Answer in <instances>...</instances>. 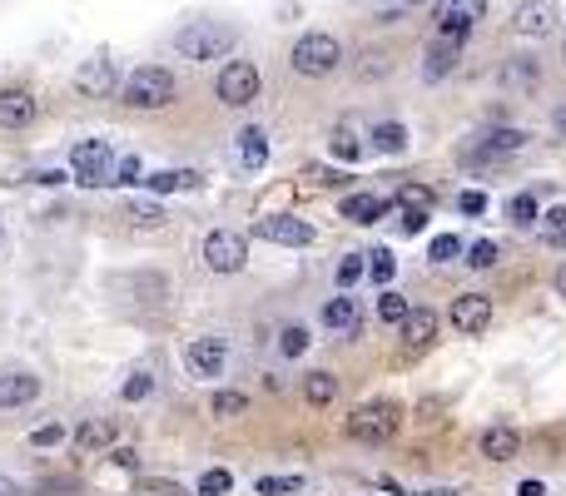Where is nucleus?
Returning <instances> with one entry per match:
<instances>
[{
	"label": "nucleus",
	"instance_id": "nucleus-1",
	"mask_svg": "<svg viewBox=\"0 0 566 496\" xmlns=\"http://www.w3.org/2000/svg\"><path fill=\"white\" fill-rule=\"evenodd\" d=\"M169 45H174V55H184L194 65H209V60H224L239 45V30L224 25V20H189L169 35Z\"/></svg>",
	"mask_w": 566,
	"mask_h": 496
},
{
	"label": "nucleus",
	"instance_id": "nucleus-2",
	"mask_svg": "<svg viewBox=\"0 0 566 496\" xmlns=\"http://www.w3.org/2000/svg\"><path fill=\"white\" fill-rule=\"evenodd\" d=\"M288 65H293V75H303V80H328V75L343 65V45H338V35H328V30H303V35L293 40V50H288Z\"/></svg>",
	"mask_w": 566,
	"mask_h": 496
},
{
	"label": "nucleus",
	"instance_id": "nucleus-3",
	"mask_svg": "<svg viewBox=\"0 0 566 496\" xmlns=\"http://www.w3.org/2000/svg\"><path fill=\"white\" fill-rule=\"evenodd\" d=\"M120 100L125 110H164L179 100V80L164 70V65H140L125 85H120Z\"/></svg>",
	"mask_w": 566,
	"mask_h": 496
},
{
	"label": "nucleus",
	"instance_id": "nucleus-4",
	"mask_svg": "<svg viewBox=\"0 0 566 496\" xmlns=\"http://www.w3.org/2000/svg\"><path fill=\"white\" fill-rule=\"evenodd\" d=\"M259 90H264V75H259L254 60H229L214 80V95H219L224 110H249L259 100Z\"/></svg>",
	"mask_w": 566,
	"mask_h": 496
},
{
	"label": "nucleus",
	"instance_id": "nucleus-5",
	"mask_svg": "<svg viewBox=\"0 0 566 496\" xmlns=\"http://www.w3.org/2000/svg\"><path fill=\"white\" fill-rule=\"evenodd\" d=\"M70 179L85 184V189L110 184L115 179V149H110V139H80L70 149Z\"/></svg>",
	"mask_w": 566,
	"mask_h": 496
},
{
	"label": "nucleus",
	"instance_id": "nucleus-6",
	"mask_svg": "<svg viewBox=\"0 0 566 496\" xmlns=\"http://www.w3.org/2000/svg\"><path fill=\"white\" fill-rule=\"evenodd\" d=\"M398 422H403V407L398 402H368V407H358L348 422H343V432L353 437V442H388L393 432H398Z\"/></svg>",
	"mask_w": 566,
	"mask_h": 496
},
{
	"label": "nucleus",
	"instance_id": "nucleus-7",
	"mask_svg": "<svg viewBox=\"0 0 566 496\" xmlns=\"http://www.w3.org/2000/svg\"><path fill=\"white\" fill-rule=\"evenodd\" d=\"M70 85H75L80 100H110L120 90V65L110 55H90V60H80V70L70 75Z\"/></svg>",
	"mask_w": 566,
	"mask_h": 496
},
{
	"label": "nucleus",
	"instance_id": "nucleus-8",
	"mask_svg": "<svg viewBox=\"0 0 566 496\" xmlns=\"http://www.w3.org/2000/svg\"><path fill=\"white\" fill-rule=\"evenodd\" d=\"M249 263V239L234 229H214L204 234V268L209 273H239Z\"/></svg>",
	"mask_w": 566,
	"mask_h": 496
},
{
	"label": "nucleus",
	"instance_id": "nucleus-9",
	"mask_svg": "<svg viewBox=\"0 0 566 496\" xmlns=\"http://www.w3.org/2000/svg\"><path fill=\"white\" fill-rule=\"evenodd\" d=\"M557 20H562V5H557V0H517V10H512V35L542 40V35L557 30Z\"/></svg>",
	"mask_w": 566,
	"mask_h": 496
},
{
	"label": "nucleus",
	"instance_id": "nucleus-10",
	"mask_svg": "<svg viewBox=\"0 0 566 496\" xmlns=\"http://www.w3.org/2000/svg\"><path fill=\"white\" fill-rule=\"evenodd\" d=\"M447 323H452L462 338H477V333H487V328H492V298H487V293H462V298H452V308H447Z\"/></svg>",
	"mask_w": 566,
	"mask_h": 496
},
{
	"label": "nucleus",
	"instance_id": "nucleus-11",
	"mask_svg": "<svg viewBox=\"0 0 566 496\" xmlns=\"http://www.w3.org/2000/svg\"><path fill=\"white\" fill-rule=\"evenodd\" d=\"M254 239L283 244V248H308L313 244V224H303V219H293V214H264V219L254 224Z\"/></svg>",
	"mask_w": 566,
	"mask_h": 496
},
{
	"label": "nucleus",
	"instance_id": "nucleus-12",
	"mask_svg": "<svg viewBox=\"0 0 566 496\" xmlns=\"http://www.w3.org/2000/svg\"><path fill=\"white\" fill-rule=\"evenodd\" d=\"M462 45H467V35L437 30V40L427 45V55H423V80H442V75H452L457 60H462Z\"/></svg>",
	"mask_w": 566,
	"mask_h": 496
},
{
	"label": "nucleus",
	"instance_id": "nucleus-13",
	"mask_svg": "<svg viewBox=\"0 0 566 496\" xmlns=\"http://www.w3.org/2000/svg\"><path fill=\"white\" fill-rule=\"evenodd\" d=\"M224 363H229V343L224 338H194L184 348V368L194 372V377H219Z\"/></svg>",
	"mask_w": 566,
	"mask_h": 496
},
{
	"label": "nucleus",
	"instance_id": "nucleus-14",
	"mask_svg": "<svg viewBox=\"0 0 566 496\" xmlns=\"http://www.w3.org/2000/svg\"><path fill=\"white\" fill-rule=\"evenodd\" d=\"M437 30H452V35H472V25L487 15V0H437Z\"/></svg>",
	"mask_w": 566,
	"mask_h": 496
},
{
	"label": "nucleus",
	"instance_id": "nucleus-15",
	"mask_svg": "<svg viewBox=\"0 0 566 496\" xmlns=\"http://www.w3.org/2000/svg\"><path fill=\"white\" fill-rule=\"evenodd\" d=\"M35 115H40V100L30 90H20V85L0 90V129H30Z\"/></svg>",
	"mask_w": 566,
	"mask_h": 496
},
{
	"label": "nucleus",
	"instance_id": "nucleus-16",
	"mask_svg": "<svg viewBox=\"0 0 566 496\" xmlns=\"http://www.w3.org/2000/svg\"><path fill=\"white\" fill-rule=\"evenodd\" d=\"M502 90H512V95H537V90H542V60L512 55V60L502 65Z\"/></svg>",
	"mask_w": 566,
	"mask_h": 496
},
{
	"label": "nucleus",
	"instance_id": "nucleus-17",
	"mask_svg": "<svg viewBox=\"0 0 566 496\" xmlns=\"http://www.w3.org/2000/svg\"><path fill=\"white\" fill-rule=\"evenodd\" d=\"M517 149H527L522 129H492V134H482L477 149H467V159H502V154H517Z\"/></svg>",
	"mask_w": 566,
	"mask_h": 496
},
{
	"label": "nucleus",
	"instance_id": "nucleus-18",
	"mask_svg": "<svg viewBox=\"0 0 566 496\" xmlns=\"http://www.w3.org/2000/svg\"><path fill=\"white\" fill-rule=\"evenodd\" d=\"M234 149H239V164H244V169H264V164H269V134H264L259 124H244V129L234 134Z\"/></svg>",
	"mask_w": 566,
	"mask_h": 496
},
{
	"label": "nucleus",
	"instance_id": "nucleus-19",
	"mask_svg": "<svg viewBox=\"0 0 566 496\" xmlns=\"http://www.w3.org/2000/svg\"><path fill=\"white\" fill-rule=\"evenodd\" d=\"M477 447H482L487 462H512V457L522 452V432H517V427H487Z\"/></svg>",
	"mask_w": 566,
	"mask_h": 496
},
{
	"label": "nucleus",
	"instance_id": "nucleus-20",
	"mask_svg": "<svg viewBox=\"0 0 566 496\" xmlns=\"http://www.w3.org/2000/svg\"><path fill=\"white\" fill-rule=\"evenodd\" d=\"M40 397V377L35 372H0V407H25Z\"/></svg>",
	"mask_w": 566,
	"mask_h": 496
},
{
	"label": "nucleus",
	"instance_id": "nucleus-21",
	"mask_svg": "<svg viewBox=\"0 0 566 496\" xmlns=\"http://www.w3.org/2000/svg\"><path fill=\"white\" fill-rule=\"evenodd\" d=\"M388 214V199L383 194H348L343 199V219L348 224H378Z\"/></svg>",
	"mask_w": 566,
	"mask_h": 496
},
{
	"label": "nucleus",
	"instance_id": "nucleus-22",
	"mask_svg": "<svg viewBox=\"0 0 566 496\" xmlns=\"http://www.w3.org/2000/svg\"><path fill=\"white\" fill-rule=\"evenodd\" d=\"M403 338H408V348H427V343L437 338V313H432V308H408Z\"/></svg>",
	"mask_w": 566,
	"mask_h": 496
},
{
	"label": "nucleus",
	"instance_id": "nucleus-23",
	"mask_svg": "<svg viewBox=\"0 0 566 496\" xmlns=\"http://www.w3.org/2000/svg\"><path fill=\"white\" fill-rule=\"evenodd\" d=\"M323 323L333 328V333H358V303L348 298V293H338V298H328V308H323Z\"/></svg>",
	"mask_w": 566,
	"mask_h": 496
},
{
	"label": "nucleus",
	"instance_id": "nucleus-24",
	"mask_svg": "<svg viewBox=\"0 0 566 496\" xmlns=\"http://www.w3.org/2000/svg\"><path fill=\"white\" fill-rule=\"evenodd\" d=\"M194 184H199V174H189V169H159V174L144 179L149 194H179V189H194Z\"/></svg>",
	"mask_w": 566,
	"mask_h": 496
},
{
	"label": "nucleus",
	"instance_id": "nucleus-25",
	"mask_svg": "<svg viewBox=\"0 0 566 496\" xmlns=\"http://www.w3.org/2000/svg\"><path fill=\"white\" fill-rule=\"evenodd\" d=\"M408 144H413V134H408L398 120H388V124L373 129V149H378V154H408Z\"/></svg>",
	"mask_w": 566,
	"mask_h": 496
},
{
	"label": "nucleus",
	"instance_id": "nucleus-26",
	"mask_svg": "<svg viewBox=\"0 0 566 496\" xmlns=\"http://www.w3.org/2000/svg\"><path fill=\"white\" fill-rule=\"evenodd\" d=\"M303 397H308V407H328L338 397V377L333 372H308L303 377Z\"/></svg>",
	"mask_w": 566,
	"mask_h": 496
},
{
	"label": "nucleus",
	"instance_id": "nucleus-27",
	"mask_svg": "<svg viewBox=\"0 0 566 496\" xmlns=\"http://www.w3.org/2000/svg\"><path fill=\"white\" fill-rule=\"evenodd\" d=\"M388 70H393V60H388V55H378V50H363V55L353 60V75H358L363 85H378V80H388Z\"/></svg>",
	"mask_w": 566,
	"mask_h": 496
},
{
	"label": "nucleus",
	"instance_id": "nucleus-28",
	"mask_svg": "<svg viewBox=\"0 0 566 496\" xmlns=\"http://www.w3.org/2000/svg\"><path fill=\"white\" fill-rule=\"evenodd\" d=\"M393 204H403V209H413V214H427V209L437 204V194H432L427 184H413V179H403V184H398V194H393Z\"/></svg>",
	"mask_w": 566,
	"mask_h": 496
},
{
	"label": "nucleus",
	"instance_id": "nucleus-29",
	"mask_svg": "<svg viewBox=\"0 0 566 496\" xmlns=\"http://www.w3.org/2000/svg\"><path fill=\"white\" fill-rule=\"evenodd\" d=\"M254 492L259 496H298L303 492V477H298V472H274V477H259Z\"/></svg>",
	"mask_w": 566,
	"mask_h": 496
},
{
	"label": "nucleus",
	"instance_id": "nucleus-30",
	"mask_svg": "<svg viewBox=\"0 0 566 496\" xmlns=\"http://www.w3.org/2000/svg\"><path fill=\"white\" fill-rule=\"evenodd\" d=\"M110 437H115V427H110L105 417H90V422L75 432V442H80L85 452H100V447H110Z\"/></svg>",
	"mask_w": 566,
	"mask_h": 496
},
{
	"label": "nucleus",
	"instance_id": "nucleus-31",
	"mask_svg": "<svg viewBox=\"0 0 566 496\" xmlns=\"http://www.w3.org/2000/svg\"><path fill=\"white\" fill-rule=\"evenodd\" d=\"M403 318H408V298L398 288H383L378 293V323H398L403 328Z\"/></svg>",
	"mask_w": 566,
	"mask_h": 496
},
{
	"label": "nucleus",
	"instance_id": "nucleus-32",
	"mask_svg": "<svg viewBox=\"0 0 566 496\" xmlns=\"http://www.w3.org/2000/svg\"><path fill=\"white\" fill-rule=\"evenodd\" d=\"M125 219H130L135 229H164V209H159V204H144V199H130V204H125Z\"/></svg>",
	"mask_w": 566,
	"mask_h": 496
},
{
	"label": "nucleus",
	"instance_id": "nucleus-33",
	"mask_svg": "<svg viewBox=\"0 0 566 496\" xmlns=\"http://www.w3.org/2000/svg\"><path fill=\"white\" fill-rule=\"evenodd\" d=\"M368 273H373V283H378V288H388V283H393V273H398V258H393L388 248H373V253H368Z\"/></svg>",
	"mask_w": 566,
	"mask_h": 496
},
{
	"label": "nucleus",
	"instance_id": "nucleus-34",
	"mask_svg": "<svg viewBox=\"0 0 566 496\" xmlns=\"http://www.w3.org/2000/svg\"><path fill=\"white\" fill-rule=\"evenodd\" d=\"M308 343H313V338H308V328H298V323H288V328L279 333V353H283V358H303V353H308Z\"/></svg>",
	"mask_w": 566,
	"mask_h": 496
},
{
	"label": "nucleus",
	"instance_id": "nucleus-35",
	"mask_svg": "<svg viewBox=\"0 0 566 496\" xmlns=\"http://www.w3.org/2000/svg\"><path fill=\"white\" fill-rule=\"evenodd\" d=\"M368 273V263H363V253H343L338 258V268H333V278H338V288H353L358 278Z\"/></svg>",
	"mask_w": 566,
	"mask_h": 496
},
{
	"label": "nucleus",
	"instance_id": "nucleus-36",
	"mask_svg": "<svg viewBox=\"0 0 566 496\" xmlns=\"http://www.w3.org/2000/svg\"><path fill=\"white\" fill-rule=\"evenodd\" d=\"M234 492V472H224V467H209L204 477H199V496H229Z\"/></svg>",
	"mask_w": 566,
	"mask_h": 496
},
{
	"label": "nucleus",
	"instance_id": "nucleus-37",
	"mask_svg": "<svg viewBox=\"0 0 566 496\" xmlns=\"http://www.w3.org/2000/svg\"><path fill=\"white\" fill-rule=\"evenodd\" d=\"M244 407H249L244 392H214V397H209V412H214V417H239Z\"/></svg>",
	"mask_w": 566,
	"mask_h": 496
},
{
	"label": "nucleus",
	"instance_id": "nucleus-38",
	"mask_svg": "<svg viewBox=\"0 0 566 496\" xmlns=\"http://www.w3.org/2000/svg\"><path fill=\"white\" fill-rule=\"evenodd\" d=\"M457 253H462V239H457V234H437V239L427 244V258H432V263H452Z\"/></svg>",
	"mask_w": 566,
	"mask_h": 496
},
{
	"label": "nucleus",
	"instance_id": "nucleus-39",
	"mask_svg": "<svg viewBox=\"0 0 566 496\" xmlns=\"http://www.w3.org/2000/svg\"><path fill=\"white\" fill-rule=\"evenodd\" d=\"M149 392H154V372H149V368H144V372H130V382L120 387V397H125V402H144Z\"/></svg>",
	"mask_w": 566,
	"mask_h": 496
},
{
	"label": "nucleus",
	"instance_id": "nucleus-40",
	"mask_svg": "<svg viewBox=\"0 0 566 496\" xmlns=\"http://www.w3.org/2000/svg\"><path fill=\"white\" fill-rule=\"evenodd\" d=\"M328 149H333L338 159H358V149H363V144H358V134H353V129H333Z\"/></svg>",
	"mask_w": 566,
	"mask_h": 496
},
{
	"label": "nucleus",
	"instance_id": "nucleus-41",
	"mask_svg": "<svg viewBox=\"0 0 566 496\" xmlns=\"http://www.w3.org/2000/svg\"><path fill=\"white\" fill-rule=\"evenodd\" d=\"M462 258H467V268H492V263H497V244H492V239H477Z\"/></svg>",
	"mask_w": 566,
	"mask_h": 496
},
{
	"label": "nucleus",
	"instance_id": "nucleus-42",
	"mask_svg": "<svg viewBox=\"0 0 566 496\" xmlns=\"http://www.w3.org/2000/svg\"><path fill=\"white\" fill-rule=\"evenodd\" d=\"M140 174H144L140 154H125V159H120V164H115V179H110V184H144Z\"/></svg>",
	"mask_w": 566,
	"mask_h": 496
},
{
	"label": "nucleus",
	"instance_id": "nucleus-43",
	"mask_svg": "<svg viewBox=\"0 0 566 496\" xmlns=\"http://www.w3.org/2000/svg\"><path fill=\"white\" fill-rule=\"evenodd\" d=\"M512 219H517V224H537V199H532V194H517V199H512Z\"/></svg>",
	"mask_w": 566,
	"mask_h": 496
},
{
	"label": "nucleus",
	"instance_id": "nucleus-44",
	"mask_svg": "<svg viewBox=\"0 0 566 496\" xmlns=\"http://www.w3.org/2000/svg\"><path fill=\"white\" fill-rule=\"evenodd\" d=\"M30 442H35V447H55V442H65V427H60V422L35 427V432H30Z\"/></svg>",
	"mask_w": 566,
	"mask_h": 496
},
{
	"label": "nucleus",
	"instance_id": "nucleus-45",
	"mask_svg": "<svg viewBox=\"0 0 566 496\" xmlns=\"http://www.w3.org/2000/svg\"><path fill=\"white\" fill-rule=\"evenodd\" d=\"M547 229H552L557 244H566V209H552V214H547Z\"/></svg>",
	"mask_w": 566,
	"mask_h": 496
},
{
	"label": "nucleus",
	"instance_id": "nucleus-46",
	"mask_svg": "<svg viewBox=\"0 0 566 496\" xmlns=\"http://www.w3.org/2000/svg\"><path fill=\"white\" fill-rule=\"evenodd\" d=\"M144 492H154V496H189L184 487H174V482H154V477H144Z\"/></svg>",
	"mask_w": 566,
	"mask_h": 496
},
{
	"label": "nucleus",
	"instance_id": "nucleus-47",
	"mask_svg": "<svg viewBox=\"0 0 566 496\" xmlns=\"http://www.w3.org/2000/svg\"><path fill=\"white\" fill-rule=\"evenodd\" d=\"M482 209H487V199H482L477 189H472V194H462V214H482Z\"/></svg>",
	"mask_w": 566,
	"mask_h": 496
},
{
	"label": "nucleus",
	"instance_id": "nucleus-48",
	"mask_svg": "<svg viewBox=\"0 0 566 496\" xmlns=\"http://www.w3.org/2000/svg\"><path fill=\"white\" fill-rule=\"evenodd\" d=\"M35 184H65V169H40V174H30Z\"/></svg>",
	"mask_w": 566,
	"mask_h": 496
},
{
	"label": "nucleus",
	"instance_id": "nucleus-49",
	"mask_svg": "<svg viewBox=\"0 0 566 496\" xmlns=\"http://www.w3.org/2000/svg\"><path fill=\"white\" fill-rule=\"evenodd\" d=\"M423 224H427V214H413V209H403V229H408V234H418Z\"/></svg>",
	"mask_w": 566,
	"mask_h": 496
},
{
	"label": "nucleus",
	"instance_id": "nucleus-50",
	"mask_svg": "<svg viewBox=\"0 0 566 496\" xmlns=\"http://www.w3.org/2000/svg\"><path fill=\"white\" fill-rule=\"evenodd\" d=\"M517 496H547V487H542V482H522V487H517Z\"/></svg>",
	"mask_w": 566,
	"mask_h": 496
},
{
	"label": "nucleus",
	"instance_id": "nucleus-51",
	"mask_svg": "<svg viewBox=\"0 0 566 496\" xmlns=\"http://www.w3.org/2000/svg\"><path fill=\"white\" fill-rule=\"evenodd\" d=\"M408 496H462V492H452V487H423V492H408Z\"/></svg>",
	"mask_w": 566,
	"mask_h": 496
},
{
	"label": "nucleus",
	"instance_id": "nucleus-52",
	"mask_svg": "<svg viewBox=\"0 0 566 496\" xmlns=\"http://www.w3.org/2000/svg\"><path fill=\"white\" fill-rule=\"evenodd\" d=\"M0 496H25V492H20V487H15L10 477H0Z\"/></svg>",
	"mask_w": 566,
	"mask_h": 496
},
{
	"label": "nucleus",
	"instance_id": "nucleus-53",
	"mask_svg": "<svg viewBox=\"0 0 566 496\" xmlns=\"http://www.w3.org/2000/svg\"><path fill=\"white\" fill-rule=\"evenodd\" d=\"M557 293H562V298H566V263H562V268H557Z\"/></svg>",
	"mask_w": 566,
	"mask_h": 496
},
{
	"label": "nucleus",
	"instance_id": "nucleus-54",
	"mask_svg": "<svg viewBox=\"0 0 566 496\" xmlns=\"http://www.w3.org/2000/svg\"><path fill=\"white\" fill-rule=\"evenodd\" d=\"M552 120H557V129H566V105H557V115H552Z\"/></svg>",
	"mask_w": 566,
	"mask_h": 496
},
{
	"label": "nucleus",
	"instance_id": "nucleus-55",
	"mask_svg": "<svg viewBox=\"0 0 566 496\" xmlns=\"http://www.w3.org/2000/svg\"><path fill=\"white\" fill-rule=\"evenodd\" d=\"M398 5H403V10H418V5H427V0H398Z\"/></svg>",
	"mask_w": 566,
	"mask_h": 496
},
{
	"label": "nucleus",
	"instance_id": "nucleus-56",
	"mask_svg": "<svg viewBox=\"0 0 566 496\" xmlns=\"http://www.w3.org/2000/svg\"><path fill=\"white\" fill-rule=\"evenodd\" d=\"M562 60H566V40H562Z\"/></svg>",
	"mask_w": 566,
	"mask_h": 496
},
{
	"label": "nucleus",
	"instance_id": "nucleus-57",
	"mask_svg": "<svg viewBox=\"0 0 566 496\" xmlns=\"http://www.w3.org/2000/svg\"><path fill=\"white\" fill-rule=\"evenodd\" d=\"M0 239H5V234H0Z\"/></svg>",
	"mask_w": 566,
	"mask_h": 496
}]
</instances>
